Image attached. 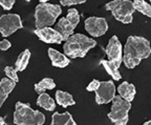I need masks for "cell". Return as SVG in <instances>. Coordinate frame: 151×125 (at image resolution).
Wrapping results in <instances>:
<instances>
[{"label": "cell", "mask_w": 151, "mask_h": 125, "mask_svg": "<svg viewBox=\"0 0 151 125\" xmlns=\"http://www.w3.org/2000/svg\"><path fill=\"white\" fill-rule=\"evenodd\" d=\"M151 54L150 42L139 36H129L123 51V62L127 69H134L142 60L147 59Z\"/></svg>", "instance_id": "1"}, {"label": "cell", "mask_w": 151, "mask_h": 125, "mask_svg": "<svg viewBox=\"0 0 151 125\" xmlns=\"http://www.w3.org/2000/svg\"><path fill=\"white\" fill-rule=\"evenodd\" d=\"M14 123L17 125H43L45 116L41 111L32 108L29 104L17 102L15 105Z\"/></svg>", "instance_id": "3"}, {"label": "cell", "mask_w": 151, "mask_h": 125, "mask_svg": "<svg viewBox=\"0 0 151 125\" xmlns=\"http://www.w3.org/2000/svg\"><path fill=\"white\" fill-rule=\"evenodd\" d=\"M16 83L14 80L9 78H3L0 81V107L2 106L5 100L7 99L9 95L13 92V90L16 86Z\"/></svg>", "instance_id": "14"}, {"label": "cell", "mask_w": 151, "mask_h": 125, "mask_svg": "<svg viewBox=\"0 0 151 125\" xmlns=\"http://www.w3.org/2000/svg\"><path fill=\"white\" fill-rule=\"evenodd\" d=\"M118 92L123 99L127 100L129 102H132L135 97L137 90H135V86L132 83L124 81V82H122L118 86Z\"/></svg>", "instance_id": "15"}, {"label": "cell", "mask_w": 151, "mask_h": 125, "mask_svg": "<svg viewBox=\"0 0 151 125\" xmlns=\"http://www.w3.org/2000/svg\"><path fill=\"white\" fill-rule=\"evenodd\" d=\"M52 125H76V121L69 113H55L52 116Z\"/></svg>", "instance_id": "16"}, {"label": "cell", "mask_w": 151, "mask_h": 125, "mask_svg": "<svg viewBox=\"0 0 151 125\" xmlns=\"http://www.w3.org/2000/svg\"><path fill=\"white\" fill-rule=\"evenodd\" d=\"M76 27H77V25H75L73 22L69 21L66 17H62L56 24V30L62 35L64 41L67 40L73 35Z\"/></svg>", "instance_id": "13"}, {"label": "cell", "mask_w": 151, "mask_h": 125, "mask_svg": "<svg viewBox=\"0 0 151 125\" xmlns=\"http://www.w3.org/2000/svg\"><path fill=\"white\" fill-rule=\"evenodd\" d=\"M144 125H151V121H147V122H145Z\"/></svg>", "instance_id": "30"}, {"label": "cell", "mask_w": 151, "mask_h": 125, "mask_svg": "<svg viewBox=\"0 0 151 125\" xmlns=\"http://www.w3.org/2000/svg\"><path fill=\"white\" fill-rule=\"evenodd\" d=\"M116 85L113 81H102L99 87L96 90V102L99 105L107 104L116 97Z\"/></svg>", "instance_id": "9"}, {"label": "cell", "mask_w": 151, "mask_h": 125, "mask_svg": "<svg viewBox=\"0 0 151 125\" xmlns=\"http://www.w3.org/2000/svg\"><path fill=\"white\" fill-rule=\"evenodd\" d=\"M11 46H12V43L6 39H3V40L0 41V50L1 51H7Z\"/></svg>", "instance_id": "28"}, {"label": "cell", "mask_w": 151, "mask_h": 125, "mask_svg": "<svg viewBox=\"0 0 151 125\" xmlns=\"http://www.w3.org/2000/svg\"><path fill=\"white\" fill-rule=\"evenodd\" d=\"M133 7H134L135 11L151 18V5L147 3L145 0H134Z\"/></svg>", "instance_id": "22"}, {"label": "cell", "mask_w": 151, "mask_h": 125, "mask_svg": "<svg viewBox=\"0 0 151 125\" xmlns=\"http://www.w3.org/2000/svg\"><path fill=\"white\" fill-rule=\"evenodd\" d=\"M62 14L61 4H50L47 2H40L35 9V25L36 28L52 26L57 18Z\"/></svg>", "instance_id": "4"}, {"label": "cell", "mask_w": 151, "mask_h": 125, "mask_svg": "<svg viewBox=\"0 0 151 125\" xmlns=\"http://www.w3.org/2000/svg\"><path fill=\"white\" fill-rule=\"evenodd\" d=\"M149 1H150V2H151V0H149Z\"/></svg>", "instance_id": "33"}, {"label": "cell", "mask_w": 151, "mask_h": 125, "mask_svg": "<svg viewBox=\"0 0 151 125\" xmlns=\"http://www.w3.org/2000/svg\"><path fill=\"white\" fill-rule=\"evenodd\" d=\"M66 18L68 19L69 21L73 22L75 25H78L79 22H80V15L77 9H69L68 12H67V16Z\"/></svg>", "instance_id": "23"}, {"label": "cell", "mask_w": 151, "mask_h": 125, "mask_svg": "<svg viewBox=\"0 0 151 125\" xmlns=\"http://www.w3.org/2000/svg\"><path fill=\"white\" fill-rule=\"evenodd\" d=\"M100 64L103 65L105 71L107 72L108 75L111 76V78H112L113 80L118 81L122 79V76H121L120 72H119V67L114 63H112V62L109 61V60H101Z\"/></svg>", "instance_id": "19"}, {"label": "cell", "mask_w": 151, "mask_h": 125, "mask_svg": "<svg viewBox=\"0 0 151 125\" xmlns=\"http://www.w3.org/2000/svg\"><path fill=\"white\" fill-rule=\"evenodd\" d=\"M22 27L23 24L19 15L5 14L0 16V34L3 37H9Z\"/></svg>", "instance_id": "7"}, {"label": "cell", "mask_w": 151, "mask_h": 125, "mask_svg": "<svg viewBox=\"0 0 151 125\" xmlns=\"http://www.w3.org/2000/svg\"><path fill=\"white\" fill-rule=\"evenodd\" d=\"M24 1H27V2H29V1H31V0H24Z\"/></svg>", "instance_id": "32"}, {"label": "cell", "mask_w": 151, "mask_h": 125, "mask_svg": "<svg viewBox=\"0 0 151 125\" xmlns=\"http://www.w3.org/2000/svg\"><path fill=\"white\" fill-rule=\"evenodd\" d=\"M48 53V57H50V61H52V66L55 67H59V69H64L70 63L69 57H67L65 54L58 52L55 48H48L47 51Z\"/></svg>", "instance_id": "12"}, {"label": "cell", "mask_w": 151, "mask_h": 125, "mask_svg": "<svg viewBox=\"0 0 151 125\" xmlns=\"http://www.w3.org/2000/svg\"><path fill=\"white\" fill-rule=\"evenodd\" d=\"M56 87V83L52 78H44L40 82L36 83L34 85V90L37 94H42L45 90H52Z\"/></svg>", "instance_id": "20"}, {"label": "cell", "mask_w": 151, "mask_h": 125, "mask_svg": "<svg viewBox=\"0 0 151 125\" xmlns=\"http://www.w3.org/2000/svg\"><path fill=\"white\" fill-rule=\"evenodd\" d=\"M39 1H40V2H42V3H44V2H48L50 0H39Z\"/></svg>", "instance_id": "31"}, {"label": "cell", "mask_w": 151, "mask_h": 125, "mask_svg": "<svg viewBox=\"0 0 151 125\" xmlns=\"http://www.w3.org/2000/svg\"><path fill=\"white\" fill-rule=\"evenodd\" d=\"M131 109V102L123 99L120 95L112 100L111 111L108 113L109 120L116 125H126L129 120V111Z\"/></svg>", "instance_id": "6"}, {"label": "cell", "mask_w": 151, "mask_h": 125, "mask_svg": "<svg viewBox=\"0 0 151 125\" xmlns=\"http://www.w3.org/2000/svg\"><path fill=\"white\" fill-rule=\"evenodd\" d=\"M37 105L44 108L47 111H52L56 108V102L54 101V99L50 95L45 94V92L39 95V97L37 99Z\"/></svg>", "instance_id": "18"}, {"label": "cell", "mask_w": 151, "mask_h": 125, "mask_svg": "<svg viewBox=\"0 0 151 125\" xmlns=\"http://www.w3.org/2000/svg\"><path fill=\"white\" fill-rule=\"evenodd\" d=\"M87 0H60V4L64 7H69V5H76V4H82L85 3Z\"/></svg>", "instance_id": "25"}, {"label": "cell", "mask_w": 151, "mask_h": 125, "mask_svg": "<svg viewBox=\"0 0 151 125\" xmlns=\"http://www.w3.org/2000/svg\"><path fill=\"white\" fill-rule=\"evenodd\" d=\"M105 9L112 14L116 20L124 24H129L133 20L135 9L130 0H112L105 4Z\"/></svg>", "instance_id": "5"}, {"label": "cell", "mask_w": 151, "mask_h": 125, "mask_svg": "<svg viewBox=\"0 0 151 125\" xmlns=\"http://www.w3.org/2000/svg\"><path fill=\"white\" fill-rule=\"evenodd\" d=\"M29 58H31V52L29 50H25L19 55L17 58V61L15 63V69L17 72H22L27 67V64L29 62Z\"/></svg>", "instance_id": "21"}, {"label": "cell", "mask_w": 151, "mask_h": 125, "mask_svg": "<svg viewBox=\"0 0 151 125\" xmlns=\"http://www.w3.org/2000/svg\"><path fill=\"white\" fill-rule=\"evenodd\" d=\"M97 41L94 39L82 35V34H73L65 40L63 45L64 54L69 58H84L91 48L96 47Z\"/></svg>", "instance_id": "2"}, {"label": "cell", "mask_w": 151, "mask_h": 125, "mask_svg": "<svg viewBox=\"0 0 151 125\" xmlns=\"http://www.w3.org/2000/svg\"><path fill=\"white\" fill-rule=\"evenodd\" d=\"M4 73L6 75L7 78L12 79L15 82H18L19 81V77L17 75V69L15 67H12V66H5L4 69Z\"/></svg>", "instance_id": "24"}, {"label": "cell", "mask_w": 151, "mask_h": 125, "mask_svg": "<svg viewBox=\"0 0 151 125\" xmlns=\"http://www.w3.org/2000/svg\"><path fill=\"white\" fill-rule=\"evenodd\" d=\"M6 123H5L4 121V118H2V117H0V125H5Z\"/></svg>", "instance_id": "29"}, {"label": "cell", "mask_w": 151, "mask_h": 125, "mask_svg": "<svg viewBox=\"0 0 151 125\" xmlns=\"http://www.w3.org/2000/svg\"><path fill=\"white\" fill-rule=\"evenodd\" d=\"M34 33L41 41H43L45 43L60 44L62 41H64L61 34L57 31L56 28H52L50 26L42 28H36Z\"/></svg>", "instance_id": "11"}, {"label": "cell", "mask_w": 151, "mask_h": 125, "mask_svg": "<svg viewBox=\"0 0 151 125\" xmlns=\"http://www.w3.org/2000/svg\"><path fill=\"white\" fill-rule=\"evenodd\" d=\"M84 27L92 37H101L108 31V23L103 17H88L84 22Z\"/></svg>", "instance_id": "8"}, {"label": "cell", "mask_w": 151, "mask_h": 125, "mask_svg": "<svg viewBox=\"0 0 151 125\" xmlns=\"http://www.w3.org/2000/svg\"><path fill=\"white\" fill-rule=\"evenodd\" d=\"M105 53L109 61L120 67L121 63L123 62V47L121 41L116 36H112L109 39L108 44L105 48Z\"/></svg>", "instance_id": "10"}, {"label": "cell", "mask_w": 151, "mask_h": 125, "mask_svg": "<svg viewBox=\"0 0 151 125\" xmlns=\"http://www.w3.org/2000/svg\"><path fill=\"white\" fill-rule=\"evenodd\" d=\"M15 1L16 0H0V5L5 11H9V9H13V5L15 4Z\"/></svg>", "instance_id": "26"}, {"label": "cell", "mask_w": 151, "mask_h": 125, "mask_svg": "<svg viewBox=\"0 0 151 125\" xmlns=\"http://www.w3.org/2000/svg\"><path fill=\"white\" fill-rule=\"evenodd\" d=\"M100 83H101V81L97 80V79H93V80L87 85L86 90H87V92H96V90H98V87H99Z\"/></svg>", "instance_id": "27"}, {"label": "cell", "mask_w": 151, "mask_h": 125, "mask_svg": "<svg viewBox=\"0 0 151 125\" xmlns=\"http://www.w3.org/2000/svg\"><path fill=\"white\" fill-rule=\"evenodd\" d=\"M56 101L62 107L73 106L76 104L73 97L69 92H64V90H57L56 92Z\"/></svg>", "instance_id": "17"}]
</instances>
